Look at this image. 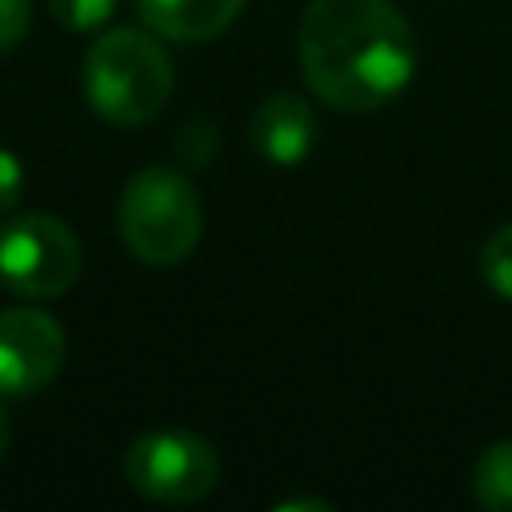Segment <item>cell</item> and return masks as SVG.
I'll return each mask as SVG.
<instances>
[{
	"mask_svg": "<svg viewBox=\"0 0 512 512\" xmlns=\"http://www.w3.org/2000/svg\"><path fill=\"white\" fill-rule=\"evenodd\" d=\"M296 44L308 92L340 112L388 104L416 72V36L392 0H312Z\"/></svg>",
	"mask_w": 512,
	"mask_h": 512,
	"instance_id": "6da1fadb",
	"label": "cell"
},
{
	"mask_svg": "<svg viewBox=\"0 0 512 512\" xmlns=\"http://www.w3.org/2000/svg\"><path fill=\"white\" fill-rule=\"evenodd\" d=\"M84 96L92 112L116 128H140L172 96V60L156 36L140 28L100 32L84 56Z\"/></svg>",
	"mask_w": 512,
	"mask_h": 512,
	"instance_id": "7a4b0ae2",
	"label": "cell"
},
{
	"mask_svg": "<svg viewBox=\"0 0 512 512\" xmlns=\"http://www.w3.org/2000/svg\"><path fill=\"white\" fill-rule=\"evenodd\" d=\"M116 224L124 248L140 264L168 268L192 256L204 228V208L192 180L180 168L148 164L124 184L116 204Z\"/></svg>",
	"mask_w": 512,
	"mask_h": 512,
	"instance_id": "3957f363",
	"label": "cell"
},
{
	"mask_svg": "<svg viewBox=\"0 0 512 512\" xmlns=\"http://www.w3.org/2000/svg\"><path fill=\"white\" fill-rule=\"evenodd\" d=\"M80 240L52 212H20L0 228V284L16 296L52 300L80 276Z\"/></svg>",
	"mask_w": 512,
	"mask_h": 512,
	"instance_id": "277c9868",
	"label": "cell"
},
{
	"mask_svg": "<svg viewBox=\"0 0 512 512\" xmlns=\"http://www.w3.org/2000/svg\"><path fill=\"white\" fill-rule=\"evenodd\" d=\"M124 476L148 500L192 504V500H204L220 484V456L196 432L156 428L132 440L124 456Z\"/></svg>",
	"mask_w": 512,
	"mask_h": 512,
	"instance_id": "5b68a950",
	"label": "cell"
},
{
	"mask_svg": "<svg viewBox=\"0 0 512 512\" xmlns=\"http://www.w3.org/2000/svg\"><path fill=\"white\" fill-rule=\"evenodd\" d=\"M64 328L40 308L0 312V396H32L48 388L64 364Z\"/></svg>",
	"mask_w": 512,
	"mask_h": 512,
	"instance_id": "8992f818",
	"label": "cell"
},
{
	"mask_svg": "<svg viewBox=\"0 0 512 512\" xmlns=\"http://www.w3.org/2000/svg\"><path fill=\"white\" fill-rule=\"evenodd\" d=\"M248 140L256 148V156H264L276 168H296L312 156V148L320 144V124L316 112L304 96L296 92H272L248 128Z\"/></svg>",
	"mask_w": 512,
	"mask_h": 512,
	"instance_id": "52a82bcc",
	"label": "cell"
},
{
	"mask_svg": "<svg viewBox=\"0 0 512 512\" xmlns=\"http://www.w3.org/2000/svg\"><path fill=\"white\" fill-rule=\"evenodd\" d=\"M240 8L244 0H136L140 20L164 40H180V44H200L220 36L240 16Z\"/></svg>",
	"mask_w": 512,
	"mask_h": 512,
	"instance_id": "ba28073f",
	"label": "cell"
},
{
	"mask_svg": "<svg viewBox=\"0 0 512 512\" xmlns=\"http://www.w3.org/2000/svg\"><path fill=\"white\" fill-rule=\"evenodd\" d=\"M472 492L492 512H512V440H496L480 452Z\"/></svg>",
	"mask_w": 512,
	"mask_h": 512,
	"instance_id": "9c48e42d",
	"label": "cell"
},
{
	"mask_svg": "<svg viewBox=\"0 0 512 512\" xmlns=\"http://www.w3.org/2000/svg\"><path fill=\"white\" fill-rule=\"evenodd\" d=\"M480 276H484V284L500 300H512V220L500 224L484 240V248H480Z\"/></svg>",
	"mask_w": 512,
	"mask_h": 512,
	"instance_id": "30bf717a",
	"label": "cell"
},
{
	"mask_svg": "<svg viewBox=\"0 0 512 512\" xmlns=\"http://www.w3.org/2000/svg\"><path fill=\"white\" fill-rule=\"evenodd\" d=\"M52 16L60 28L68 32H96L112 20L116 12V0H48Z\"/></svg>",
	"mask_w": 512,
	"mask_h": 512,
	"instance_id": "8fae6325",
	"label": "cell"
},
{
	"mask_svg": "<svg viewBox=\"0 0 512 512\" xmlns=\"http://www.w3.org/2000/svg\"><path fill=\"white\" fill-rule=\"evenodd\" d=\"M176 152H180V160H188L196 168L212 164V156H216V132H212V124L208 120H188L180 128V136H176Z\"/></svg>",
	"mask_w": 512,
	"mask_h": 512,
	"instance_id": "7c38bea8",
	"label": "cell"
},
{
	"mask_svg": "<svg viewBox=\"0 0 512 512\" xmlns=\"http://www.w3.org/2000/svg\"><path fill=\"white\" fill-rule=\"evenodd\" d=\"M28 20H32V0H0V52L24 40Z\"/></svg>",
	"mask_w": 512,
	"mask_h": 512,
	"instance_id": "4fadbf2b",
	"label": "cell"
},
{
	"mask_svg": "<svg viewBox=\"0 0 512 512\" xmlns=\"http://www.w3.org/2000/svg\"><path fill=\"white\" fill-rule=\"evenodd\" d=\"M24 196V168H20V156L0 148V212L16 208V200Z\"/></svg>",
	"mask_w": 512,
	"mask_h": 512,
	"instance_id": "5bb4252c",
	"label": "cell"
},
{
	"mask_svg": "<svg viewBox=\"0 0 512 512\" xmlns=\"http://www.w3.org/2000/svg\"><path fill=\"white\" fill-rule=\"evenodd\" d=\"M8 440H12V420H8V412L0 408V460H4V452H8Z\"/></svg>",
	"mask_w": 512,
	"mask_h": 512,
	"instance_id": "9a60e30c",
	"label": "cell"
}]
</instances>
